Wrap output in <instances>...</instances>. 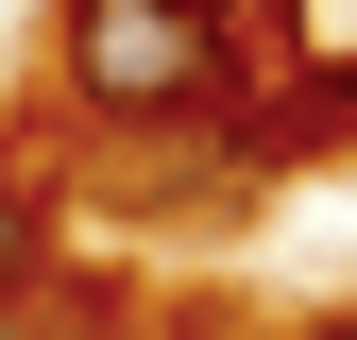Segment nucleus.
I'll list each match as a JSON object with an SVG mask.
<instances>
[{"mask_svg": "<svg viewBox=\"0 0 357 340\" xmlns=\"http://www.w3.org/2000/svg\"><path fill=\"white\" fill-rule=\"evenodd\" d=\"M255 68H289V0L221 17V0H68L52 17V102L119 119V137H221L255 102Z\"/></svg>", "mask_w": 357, "mask_h": 340, "instance_id": "nucleus-1", "label": "nucleus"}, {"mask_svg": "<svg viewBox=\"0 0 357 340\" xmlns=\"http://www.w3.org/2000/svg\"><path fill=\"white\" fill-rule=\"evenodd\" d=\"M0 340H52V307H34V289H0Z\"/></svg>", "mask_w": 357, "mask_h": 340, "instance_id": "nucleus-5", "label": "nucleus"}, {"mask_svg": "<svg viewBox=\"0 0 357 340\" xmlns=\"http://www.w3.org/2000/svg\"><path fill=\"white\" fill-rule=\"evenodd\" d=\"M0 289H52V187L0 153Z\"/></svg>", "mask_w": 357, "mask_h": 340, "instance_id": "nucleus-2", "label": "nucleus"}, {"mask_svg": "<svg viewBox=\"0 0 357 340\" xmlns=\"http://www.w3.org/2000/svg\"><path fill=\"white\" fill-rule=\"evenodd\" d=\"M221 17H255V0H221Z\"/></svg>", "mask_w": 357, "mask_h": 340, "instance_id": "nucleus-6", "label": "nucleus"}, {"mask_svg": "<svg viewBox=\"0 0 357 340\" xmlns=\"http://www.w3.org/2000/svg\"><path fill=\"white\" fill-rule=\"evenodd\" d=\"M102 340H221V307H119Z\"/></svg>", "mask_w": 357, "mask_h": 340, "instance_id": "nucleus-3", "label": "nucleus"}, {"mask_svg": "<svg viewBox=\"0 0 357 340\" xmlns=\"http://www.w3.org/2000/svg\"><path fill=\"white\" fill-rule=\"evenodd\" d=\"M255 340H357V307H289V323H255Z\"/></svg>", "mask_w": 357, "mask_h": 340, "instance_id": "nucleus-4", "label": "nucleus"}]
</instances>
